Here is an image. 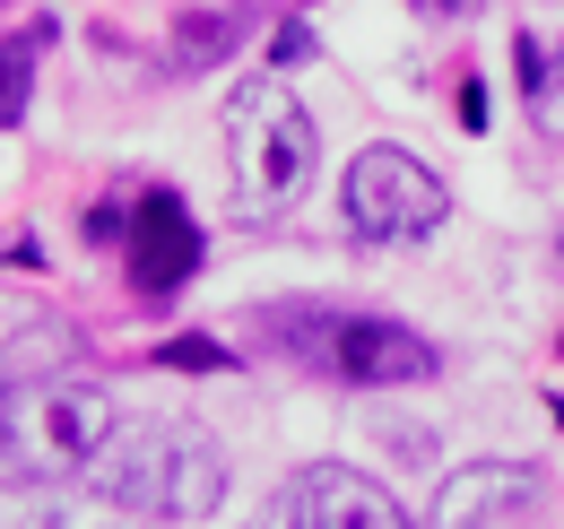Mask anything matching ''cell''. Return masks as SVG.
<instances>
[{
	"label": "cell",
	"mask_w": 564,
	"mask_h": 529,
	"mask_svg": "<svg viewBox=\"0 0 564 529\" xmlns=\"http://www.w3.org/2000/svg\"><path fill=\"white\" fill-rule=\"evenodd\" d=\"M539 504H547L539 468H521V461H469V468H452V477L434 486L425 521H434V529H512V521H530Z\"/></svg>",
	"instance_id": "52a82bcc"
},
{
	"label": "cell",
	"mask_w": 564,
	"mask_h": 529,
	"mask_svg": "<svg viewBox=\"0 0 564 529\" xmlns=\"http://www.w3.org/2000/svg\"><path fill=\"white\" fill-rule=\"evenodd\" d=\"M460 122H469V131H487V87H478V78H460Z\"/></svg>",
	"instance_id": "9a60e30c"
},
{
	"label": "cell",
	"mask_w": 564,
	"mask_h": 529,
	"mask_svg": "<svg viewBox=\"0 0 564 529\" xmlns=\"http://www.w3.org/2000/svg\"><path fill=\"white\" fill-rule=\"evenodd\" d=\"M270 521H286V529H400L409 504L348 461H313L270 495Z\"/></svg>",
	"instance_id": "8992f818"
},
{
	"label": "cell",
	"mask_w": 564,
	"mask_h": 529,
	"mask_svg": "<svg viewBox=\"0 0 564 529\" xmlns=\"http://www.w3.org/2000/svg\"><path fill=\"white\" fill-rule=\"evenodd\" d=\"M425 18H469V9H487V0H417Z\"/></svg>",
	"instance_id": "2e32d148"
},
{
	"label": "cell",
	"mask_w": 564,
	"mask_h": 529,
	"mask_svg": "<svg viewBox=\"0 0 564 529\" xmlns=\"http://www.w3.org/2000/svg\"><path fill=\"white\" fill-rule=\"evenodd\" d=\"M26 96H35V44L26 35H0V131L26 122Z\"/></svg>",
	"instance_id": "8fae6325"
},
{
	"label": "cell",
	"mask_w": 564,
	"mask_h": 529,
	"mask_svg": "<svg viewBox=\"0 0 564 529\" xmlns=\"http://www.w3.org/2000/svg\"><path fill=\"white\" fill-rule=\"evenodd\" d=\"M113 391L87 374H53V382H18L0 391V486H62L87 477L96 452L113 443Z\"/></svg>",
	"instance_id": "7a4b0ae2"
},
{
	"label": "cell",
	"mask_w": 564,
	"mask_h": 529,
	"mask_svg": "<svg viewBox=\"0 0 564 529\" xmlns=\"http://www.w3.org/2000/svg\"><path fill=\"white\" fill-rule=\"evenodd\" d=\"M313 156L322 131L304 114V96L286 78H243L235 105H226V165H235V217L243 226H270L286 217L304 183H313Z\"/></svg>",
	"instance_id": "3957f363"
},
{
	"label": "cell",
	"mask_w": 564,
	"mask_h": 529,
	"mask_svg": "<svg viewBox=\"0 0 564 529\" xmlns=\"http://www.w3.org/2000/svg\"><path fill=\"white\" fill-rule=\"evenodd\" d=\"M156 365H174V374H217V365H226V347H217V338H165V347H156Z\"/></svg>",
	"instance_id": "4fadbf2b"
},
{
	"label": "cell",
	"mask_w": 564,
	"mask_h": 529,
	"mask_svg": "<svg viewBox=\"0 0 564 529\" xmlns=\"http://www.w3.org/2000/svg\"><path fill=\"white\" fill-rule=\"evenodd\" d=\"M279 347L295 365H313L322 382H348V391H409V382L443 374L425 331L391 322V313H339V304H286Z\"/></svg>",
	"instance_id": "277c9868"
},
{
	"label": "cell",
	"mask_w": 564,
	"mask_h": 529,
	"mask_svg": "<svg viewBox=\"0 0 564 529\" xmlns=\"http://www.w3.org/2000/svg\"><path fill=\"white\" fill-rule=\"evenodd\" d=\"M105 486V504L140 512V521H209L226 504V452L192 417H140V425H113V443L87 468Z\"/></svg>",
	"instance_id": "6da1fadb"
},
{
	"label": "cell",
	"mask_w": 564,
	"mask_h": 529,
	"mask_svg": "<svg viewBox=\"0 0 564 529\" xmlns=\"http://www.w3.org/2000/svg\"><path fill=\"white\" fill-rule=\"evenodd\" d=\"M87 365V347H78L70 322H26V331L0 347V391H18V382H53V374H78Z\"/></svg>",
	"instance_id": "9c48e42d"
},
{
	"label": "cell",
	"mask_w": 564,
	"mask_h": 529,
	"mask_svg": "<svg viewBox=\"0 0 564 529\" xmlns=\"http://www.w3.org/2000/svg\"><path fill=\"white\" fill-rule=\"evenodd\" d=\"M243 35V9H217V18H183V35H174V62L183 69H209L226 44Z\"/></svg>",
	"instance_id": "7c38bea8"
},
{
	"label": "cell",
	"mask_w": 564,
	"mask_h": 529,
	"mask_svg": "<svg viewBox=\"0 0 564 529\" xmlns=\"http://www.w3.org/2000/svg\"><path fill=\"white\" fill-rule=\"evenodd\" d=\"M521 96H530V122L564 148V44L547 53V44L521 35Z\"/></svg>",
	"instance_id": "30bf717a"
},
{
	"label": "cell",
	"mask_w": 564,
	"mask_h": 529,
	"mask_svg": "<svg viewBox=\"0 0 564 529\" xmlns=\"http://www.w3.org/2000/svg\"><path fill=\"white\" fill-rule=\"evenodd\" d=\"M339 217H348L356 244H425V235L452 217V192H443V174H434L425 156L373 139V148H356V156H348Z\"/></svg>",
	"instance_id": "5b68a950"
},
{
	"label": "cell",
	"mask_w": 564,
	"mask_h": 529,
	"mask_svg": "<svg viewBox=\"0 0 564 529\" xmlns=\"http://www.w3.org/2000/svg\"><path fill=\"white\" fill-rule=\"evenodd\" d=\"M270 62H313V35H304V26H279V53H270Z\"/></svg>",
	"instance_id": "5bb4252c"
},
{
	"label": "cell",
	"mask_w": 564,
	"mask_h": 529,
	"mask_svg": "<svg viewBox=\"0 0 564 529\" xmlns=\"http://www.w3.org/2000/svg\"><path fill=\"white\" fill-rule=\"evenodd\" d=\"M122 252H131V287L140 295H174L200 269V226L174 192H140L122 217Z\"/></svg>",
	"instance_id": "ba28073f"
}]
</instances>
